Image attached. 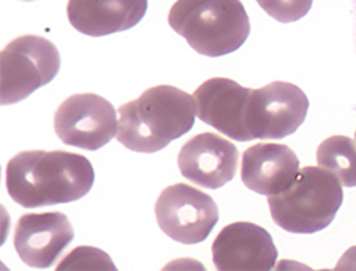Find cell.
Returning a JSON list of instances; mask_svg holds the SVG:
<instances>
[{
  "instance_id": "3957f363",
  "label": "cell",
  "mask_w": 356,
  "mask_h": 271,
  "mask_svg": "<svg viewBox=\"0 0 356 271\" xmlns=\"http://www.w3.org/2000/svg\"><path fill=\"white\" fill-rule=\"evenodd\" d=\"M168 23L205 57L236 52L250 34V20L241 0H176Z\"/></svg>"
},
{
  "instance_id": "9c48e42d",
  "label": "cell",
  "mask_w": 356,
  "mask_h": 271,
  "mask_svg": "<svg viewBox=\"0 0 356 271\" xmlns=\"http://www.w3.org/2000/svg\"><path fill=\"white\" fill-rule=\"evenodd\" d=\"M211 254L213 263L220 271L273 270L277 260L271 234L247 222L222 228L211 245Z\"/></svg>"
},
{
  "instance_id": "5b68a950",
  "label": "cell",
  "mask_w": 356,
  "mask_h": 271,
  "mask_svg": "<svg viewBox=\"0 0 356 271\" xmlns=\"http://www.w3.org/2000/svg\"><path fill=\"white\" fill-rule=\"evenodd\" d=\"M60 52L49 39L22 36L0 54V102L12 105L49 84L60 71Z\"/></svg>"
},
{
  "instance_id": "7a4b0ae2",
  "label": "cell",
  "mask_w": 356,
  "mask_h": 271,
  "mask_svg": "<svg viewBox=\"0 0 356 271\" xmlns=\"http://www.w3.org/2000/svg\"><path fill=\"white\" fill-rule=\"evenodd\" d=\"M195 115L194 95L175 86H155L120 107L116 139L132 152H159L189 132Z\"/></svg>"
},
{
  "instance_id": "4fadbf2b",
  "label": "cell",
  "mask_w": 356,
  "mask_h": 271,
  "mask_svg": "<svg viewBox=\"0 0 356 271\" xmlns=\"http://www.w3.org/2000/svg\"><path fill=\"white\" fill-rule=\"evenodd\" d=\"M298 171V157L291 147L277 142H259L248 147L242 155V181L261 196L284 192L291 187Z\"/></svg>"
},
{
  "instance_id": "7c38bea8",
  "label": "cell",
  "mask_w": 356,
  "mask_h": 271,
  "mask_svg": "<svg viewBox=\"0 0 356 271\" xmlns=\"http://www.w3.org/2000/svg\"><path fill=\"white\" fill-rule=\"evenodd\" d=\"M181 175L197 186L220 189L234 180L238 168L237 147L215 132L187 141L177 157Z\"/></svg>"
},
{
  "instance_id": "52a82bcc",
  "label": "cell",
  "mask_w": 356,
  "mask_h": 271,
  "mask_svg": "<svg viewBox=\"0 0 356 271\" xmlns=\"http://www.w3.org/2000/svg\"><path fill=\"white\" fill-rule=\"evenodd\" d=\"M308 97L292 83L274 81L252 89L245 123L253 139H284L303 125L308 114Z\"/></svg>"
},
{
  "instance_id": "8992f818",
  "label": "cell",
  "mask_w": 356,
  "mask_h": 271,
  "mask_svg": "<svg viewBox=\"0 0 356 271\" xmlns=\"http://www.w3.org/2000/svg\"><path fill=\"white\" fill-rule=\"evenodd\" d=\"M156 223L172 241L200 244L220 219L218 206L208 194L179 183L163 189L155 203Z\"/></svg>"
},
{
  "instance_id": "ac0fdd59",
  "label": "cell",
  "mask_w": 356,
  "mask_h": 271,
  "mask_svg": "<svg viewBox=\"0 0 356 271\" xmlns=\"http://www.w3.org/2000/svg\"><path fill=\"white\" fill-rule=\"evenodd\" d=\"M335 270H356V245L342 255Z\"/></svg>"
},
{
  "instance_id": "30bf717a",
  "label": "cell",
  "mask_w": 356,
  "mask_h": 271,
  "mask_svg": "<svg viewBox=\"0 0 356 271\" xmlns=\"http://www.w3.org/2000/svg\"><path fill=\"white\" fill-rule=\"evenodd\" d=\"M250 94L252 89L232 79H208L194 92L198 118L234 141H253L245 123Z\"/></svg>"
},
{
  "instance_id": "5bb4252c",
  "label": "cell",
  "mask_w": 356,
  "mask_h": 271,
  "mask_svg": "<svg viewBox=\"0 0 356 271\" xmlns=\"http://www.w3.org/2000/svg\"><path fill=\"white\" fill-rule=\"evenodd\" d=\"M147 0H68V20L76 31L102 38L134 28L145 17Z\"/></svg>"
},
{
  "instance_id": "e0dca14e",
  "label": "cell",
  "mask_w": 356,
  "mask_h": 271,
  "mask_svg": "<svg viewBox=\"0 0 356 271\" xmlns=\"http://www.w3.org/2000/svg\"><path fill=\"white\" fill-rule=\"evenodd\" d=\"M258 5L279 23H293L312 10L313 0H261Z\"/></svg>"
},
{
  "instance_id": "2e32d148",
  "label": "cell",
  "mask_w": 356,
  "mask_h": 271,
  "mask_svg": "<svg viewBox=\"0 0 356 271\" xmlns=\"http://www.w3.org/2000/svg\"><path fill=\"white\" fill-rule=\"evenodd\" d=\"M57 270H116L105 252L94 247H78L66 255Z\"/></svg>"
},
{
  "instance_id": "ffe728a7",
  "label": "cell",
  "mask_w": 356,
  "mask_h": 271,
  "mask_svg": "<svg viewBox=\"0 0 356 271\" xmlns=\"http://www.w3.org/2000/svg\"><path fill=\"white\" fill-rule=\"evenodd\" d=\"M26 2H31V0H26Z\"/></svg>"
},
{
  "instance_id": "d6986e66",
  "label": "cell",
  "mask_w": 356,
  "mask_h": 271,
  "mask_svg": "<svg viewBox=\"0 0 356 271\" xmlns=\"http://www.w3.org/2000/svg\"><path fill=\"white\" fill-rule=\"evenodd\" d=\"M257 2H261V0H257Z\"/></svg>"
},
{
  "instance_id": "277c9868",
  "label": "cell",
  "mask_w": 356,
  "mask_h": 271,
  "mask_svg": "<svg viewBox=\"0 0 356 271\" xmlns=\"http://www.w3.org/2000/svg\"><path fill=\"white\" fill-rule=\"evenodd\" d=\"M342 202V184L323 167L302 168L291 187L268 196L273 222L293 234H313L325 229L334 222Z\"/></svg>"
},
{
  "instance_id": "8fae6325",
  "label": "cell",
  "mask_w": 356,
  "mask_h": 271,
  "mask_svg": "<svg viewBox=\"0 0 356 271\" xmlns=\"http://www.w3.org/2000/svg\"><path fill=\"white\" fill-rule=\"evenodd\" d=\"M74 238L73 226L60 212L28 213L15 228L13 244L23 263L33 268H50Z\"/></svg>"
},
{
  "instance_id": "6da1fadb",
  "label": "cell",
  "mask_w": 356,
  "mask_h": 271,
  "mask_svg": "<svg viewBox=\"0 0 356 271\" xmlns=\"http://www.w3.org/2000/svg\"><path fill=\"white\" fill-rule=\"evenodd\" d=\"M94 180L92 163L65 150L19 152L7 165V191L24 208L79 201Z\"/></svg>"
},
{
  "instance_id": "ba28073f",
  "label": "cell",
  "mask_w": 356,
  "mask_h": 271,
  "mask_svg": "<svg viewBox=\"0 0 356 271\" xmlns=\"http://www.w3.org/2000/svg\"><path fill=\"white\" fill-rule=\"evenodd\" d=\"M55 132L63 144L99 150L116 136L118 115L108 100L97 94H76L55 111Z\"/></svg>"
},
{
  "instance_id": "9a60e30c",
  "label": "cell",
  "mask_w": 356,
  "mask_h": 271,
  "mask_svg": "<svg viewBox=\"0 0 356 271\" xmlns=\"http://www.w3.org/2000/svg\"><path fill=\"white\" fill-rule=\"evenodd\" d=\"M319 167L334 173L343 187L356 186V139L348 136H330L318 147Z\"/></svg>"
}]
</instances>
